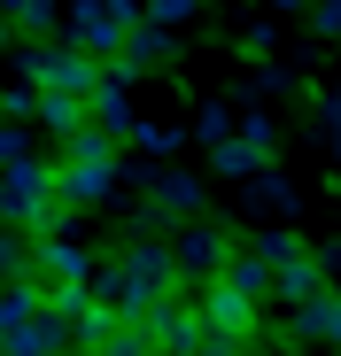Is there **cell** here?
I'll return each mask as SVG.
<instances>
[{"label":"cell","instance_id":"obj_1","mask_svg":"<svg viewBox=\"0 0 341 356\" xmlns=\"http://www.w3.org/2000/svg\"><path fill=\"white\" fill-rule=\"evenodd\" d=\"M0 217H8V225H31L39 241H54V225L70 217L63 202H54V170H47V163H8V178H0Z\"/></svg>","mask_w":341,"mask_h":356},{"label":"cell","instance_id":"obj_2","mask_svg":"<svg viewBox=\"0 0 341 356\" xmlns=\"http://www.w3.org/2000/svg\"><path fill=\"white\" fill-rule=\"evenodd\" d=\"M24 286L39 294V302H70V294H86L93 286V264H86V248L78 241H31V256H24Z\"/></svg>","mask_w":341,"mask_h":356},{"label":"cell","instance_id":"obj_3","mask_svg":"<svg viewBox=\"0 0 341 356\" xmlns=\"http://www.w3.org/2000/svg\"><path fill=\"white\" fill-rule=\"evenodd\" d=\"M24 78H31V93L93 101V86H101V63H93V54H78V47H24Z\"/></svg>","mask_w":341,"mask_h":356},{"label":"cell","instance_id":"obj_4","mask_svg":"<svg viewBox=\"0 0 341 356\" xmlns=\"http://www.w3.org/2000/svg\"><path fill=\"white\" fill-rule=\"evenodd\" d=\"M109 178H117V147L93 140V132H78V140H70V163L54 170V202H63V209L101 202V194H109Z\"/></svg>","mask_w":341,"mask_h":356},{"label":"cell","instance_id":"obj_5","mask_svg":"<svg viewBox=\"0 0 341 356\" xmlns=\"http://www.w3.org/2000/svg\"><path fill=\"white\" fill-rule=\"evenodd\" d=\"M132 24H140V8H78V16H70V31H78L70 47H78V54H93V63H109V54L125 47V31H132Z\"/></svg>","mask_w":341,"mask_h":356},{"label":"cell","instance_id":"obj_6","mask_svg":"<svg viewBox=\"0 0 341 356\" xmlns=\"http://www.w3.org/2000/svg\"><path fill=\"white\" fill-rule=\"evenodd\" d=\"M63 348H70V333L54 310H31L16 333H0V356H63Z\"/></svg>","mask_w":341,"mask_h":356},{"label":"cell","instance_id":"obj_7","mask_svg":"<svg viewBox=\"0 0 341 356\" xmlns=\"http://www.w3.org/2000/svg\"><path fill=\"white\" fill-rule=\"evenodd\" d=\"M125 279H132L140 294H155V302H163V286L179 279V264H170V248H132V256H125Z\"/></svg>","mask_w":341,"mask_h":356},{"label":"cell","instance_id":"obj_8","mask_svg":"<svg viewBox=\"0 0 341 356\" xmlns=\"http://www.w3.org/2000/svg\"><path fill=\"white\" fill-rule=\"evenodd\" d=\"M31 116H39L47 132H63V140L86 132V101H63V93H31Z\"/></svg>","mask_w":341,"mask_h":356},{"label":"cell","instance_id":"obj_9","mask_svg":"<svg viewBox=\"0 0 341 356\" xmlns=\"http://www.w3.org/2000/svg\"><path fill=\"white\" fill-rule=\"evenodd\" d=\"M295 325H303L310 341H333V333H341V302H333V286H318L310 302H295Z\"/></svg>","mask_w":341,"mask_h":356},{"label":"cell","instance_id":"obj_10","mask_svg":"<svg viewBox=\"0 0 341 356\" xmlns=\"http://www.w3.org/2000/svg\"><path fill=\"white\" fill-rule=\"evenodd\" d=\"M170 264H187V271H225V241H217V232H187V248L170 256Z\"/></svg>","mask_w":341,"mask_h":356},{"label":"cell","instance_id":"obj_11","mask_svg":"<svg viewBox=\"0 0 341 356\" xmlns=\"http://www.w3.org/2000/svg\"><path fill=\"white\" fill-rule=\"evenodd\" d=\"M31 310H39V294H31V286H8V294H0V333H16Z\"/></svg>","mask_w":341,"mask_h":356},{"label":"cell","instance_id":"obj_12","mask_svg":"<svg viewBox=\"0 0 341 356\" xmlns=\"http://www.w3.org/2000/svg\"><path fill=\"white\" fill-rule=\"evenodd\" d=\"M256 163H264V155L241 147V140H225V147H217V178H241V170H256Z\"/></svg>","mask_w":341,"mask_h":356},{"label":"cell","instance_id":"obj_13","mask_svg":"<svg viewBox=\"0 0 341 356\" xmlns=\"http://www.w3.org/2000/svg\"><path fill=\"white\" fill-rule=\"evenodd\" d=\"M93 356H155V348H148V333H140V325H125V333H109Z\"/></svg>","mask_w":341,"mask_h":356},{"label":"cell","instance_id":"obj_14","mask_svg":"<svg viewBox=\"0 0 341 356\" xmlns=\"http://www.w3.org/2000/svg\"><path fill=\"white\" fill-rule=\"evenodd\" d=\"M155 202H163V209H194V178H187V170H170L163 186H155Z\"/></svg>","mask_w":341,"mask_h":356},{"label":"cell","instance_id":"obj_15","mask_svg":"<svg viewBox=\"0 0 341 356\" xmlns=\"http://www.w3.org/2000/svg\"><path fill=\"white\" fill-rule=\"evenodd\" d=\"M202 140L225 147V140H233V116H225V108H202Z\"/></svg>","mask_w":341,"mask_h":356},{"label":"cell","instance_id":"obj_16","mask_svg":"<svg viewBox=\"0 0 341 356\" xmlns=\"http://www.w3.org/2000/svg\"><path fill=\"white\" fill-rule=\"evenodd\" d=\"M187 356H241V341H225V333H202Z\"/></svg>","mask_w":341,"mask_h":356},{"label":"cell","instance_id":"obj_17","mask_svg":"<svg viewBox=\"0 0 341 356\" xmlns=\"http://www.w3.org/2000/svg\"><path fill=\"white\" fill-rule=\"evenodd\" d=\"M8 24H16V31H47L54 16H47V8H8Z\"/></svg>","mask_w":341,"mask_h":356}]
</instances>
